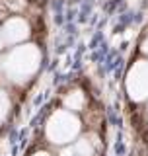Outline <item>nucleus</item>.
<instances>
[{
	"instance_id": "1",
	"label": "nucleus",
	"mask_w": 148,
	"mask_h": 156,
	"mask_svg": "<svg viewBox=\"0 0 148 156\" xmlns=\"http://www.w3.org/2000/svg\"><path fill=\"white\" fill-rule=\"evenodd\" d=\"M4 76L14 84H26L41 68V49L33 43L16 45L0 62Z\"/></svg>"
},
{
	"instance_id": "2",
	"label": "nucleus",
	"mask_w": 148,
	"mask_h": 156,
	"mask_svg": "<svg viewBox=\"0 0 148 156\" xmlns=\"http://www.w3.org/2000/svg\"><path fill=\"white\" fill-rule=\"evenodd\" d=\"M80 133V121L68 109H57L45 121V135L53 144H68Z\"/></svg>"
},
{
	"instance_id": "3",
	"label": "nucleus",
	"mask_w": 148,
	"mask_h": 156,
	"mask_svg": "<svg viewBox=\"0 0 148 156\" xmlns=\"http://www.w3.org/2000/svg\"><path fill=\"white\" fill-rule=\"evenodd\" d=\"M0 27H2L4 43L12 47L26 43L31 35V26L23 16H10L8 20H4V23Z\"/></svg>"
},
{
	"instance_id": "4",
	"label": "nucleus",
	"mask_w": 148,
	"mask_h": 156,
	"mask_svg": "<svg viewBox=\"0 0 148 156\" xmlns=\"http://www.w3.org/2000/svg\"><path fill=\"white\" fill-rule=\"evenodd\" d=\"M129 88L132 96H146L148 92V65H142L135 70V76L129 80Z\"/></svg>"
},
{
	"instance_id": "5",
	"label": "nucleus",
	"mask_w": 148,
	"mask_h": 156,
	"mask_svg": "<svg viewBox=\"0 0 148 156\" xmlns=\"http://www.w3.org/2000/svg\"><path fill=\"white\" fill-rule=\"evenodd\" d=\"M84 104H86V100H84V94L80 90H74V92H68L65 96V107L68 111H80Z\"/></svg>"
},
{
	"instance_id": "6",
	"label": "nucleus",
	"mask_w": 148,
	"mask_h": 156,
	"mask_svg": "<svg viewBox=\"0 0 148 156\" xmlns=\"http://www.w3.org/2000/svg\"><path fill=\"white\" fill-rule=\"evenodd\" d=\"M8 115H10V96L6 90L0 88V127L8 119Z\"/></svg>"
},
{
	"instance_id": "7",
	"label": "nucleus",
	"mask_w": 148,
	"mask_h": 156,
	"mask_svg": "<svg viewBox=\"0 0 148 156\" xmlns=\"http://www.w3.org/2000/svg\"><path fill=\"white\" fill-rule=\"evenodd\" d=\"M6 47V43H4V35H2V27H0V51Z\"/></svg>"
},
{
	"instance_id": "8",
	"label": "nucleus",
	"mask_w": 148,
	"mask_h": 156,
	"mask_svg": "<svg viewBox=\"0 0 148 156\" xmlns=\"http://www.w3.org/2000/svg\"><path fill=\"white\" fill-rule=\"evenodd\" d=\"M33 156H49V154H47V152H35Z\"/></svg>"
}]
</instances>
